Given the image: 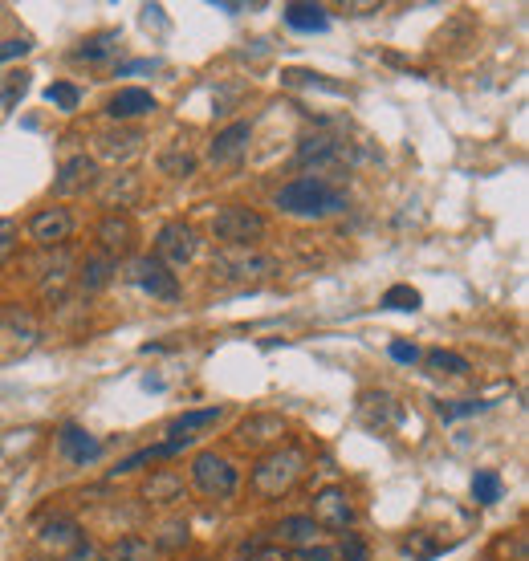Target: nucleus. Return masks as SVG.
I'll use <instances>...</instances> for the list:
<instances>
[{
	"label": "nucleus",
	"mask_w": 529,
	"mask_h": 561,
	"mask_svg": "<svg viewBox=\"0 0 529 561\" xmlns=\"http://www.w3.org/2000/svg\"><path fill=\"white\" fill-rule=\"evenodd\" d=\"M98 253H106V257H127L131 253V244H135V224L127 220V216H119V212H110L102 224H98Z\"/></svg>",
	"instance_id": "obj_15"
},
{
	"label": "nucleus",
	"mask_w": 529,
	"mask_h": 561,
	"mask_svg": "<svg viewBox=\"0 0 529 561\" xmlns=\"http://www.w3.org/2000/svg\"><path fill=\"white\" fill-rule=\"evenodd\" d=\"M159 102H155V94L151 90H139V86H127V90H119L110 102H106V114L114 118V122H131V118H143V114H151Z\"/></svg>",
	"instance_id": "obj_17"
},
{
	"label": "nucleus",
	"mask_w": 529,
	"mask_h": 561,
	"mask_svg": "<svg viewBox=\"0 0 529 561\" xmlns=\"http://www.w3.org/2000/svg\"><path fill=\"white\" fill-rule=\"evenodd\" d=\"M285 86H310V90H326V94H342L338 82H326V74H314V70H285L281 74Z\"/></svg>",
	"instance_id": "obj_33"
},
{
	"label": "nucleus",
	"mask_w": 529,
	"mask_h": 561,
	"mask_svg": "<svg viewBox=\"0 0 529 561\" xmlns=\"http://www.w3.org/2000/svg\"><path fill=\"white\" fill-rule=\"evenodd\" d=\"M192 484L204 496H220V501H224V496L237 492L241 472H237V464L216 456V452H196V460H192Z\"/></svg>",
	"instance_id": "obj_5"
},
{
	"label": "nucleus",
	"mask_w": 529,
	"mask_h": 561,
	"mask_svg": "<svg viewBox=\"0 0 529 561\" xmlns=\"http://www.w3.org/2000/svg\"><path fill=\"white\" fill-rule=\"evenodd\" d=\"M314 525L318 529H330V533H350V525H355V505H350V496L346 488L330 484L314 496Z\"/></svg>",
	"instance_id": "obj_7"
},
{
	"label": "nucleus",
	"mask_w": 529,
	"mask_h": 561,
	"mask_svg": "<svg viewBox=\"0 0 529 561\" xmlns=\"http://www.w3.org/2000/svg\"><path fill=\"white\" fill-rule=\"evenodd\" d=\"M281 435H285V419L273 415V411H257V415H249V419L237 427V444L261 452V448L281 444Z\"/></svg>",
	"instance_id": "obj_11"
},
{
	"label": "nucleus",
	"mask_w": 529,
	"mask_h": 561,
	"mask_svg": "<svg viewBox=\"0 0 529 561\" xmlns=\"http://www.w3.org/2000/svg\"><path fill=\"white\" fill-rule=\"evenodd\" d=\"M359 415H363V423L383 427V423H399L403 407H395V399L387 391H363L359 395Z\"/></svg>",
	"instance_id": "obj_21"
},
{
	"label": "nucleus",
	"mask_w": 529,
	"mask_h": 561,
	"mask_svg": "<svg viewBox=\"0 0 529 561\" xmlns=\"http://www.w3.org/2000/svg\"><path fill=\"white\" fill-rule=\"evenodd\" d=\"M143 143V131H106L98 135V155L102 159H131Z\"/></svg>",
	"instance_id": "obj_26"
},
{
	"label": "nucleus",
	"mask_w": 529,
	"mask_h": 561,
	"mask_svg": "<svg viewBox=\"0 0 529 561\" xmlns=\"http://www.w3.org/2000/svg\"><path fill=\"white\" fill-rule=\"evenodd\" d=\"M98 204L110 208V212H119V208H131L139 200V175L135 171H110V175H98Z\"/></svg>",
	"instance_id": "obj_12"
},
{
	"label": "nucleus",
	"mask_w": 529,
	"mask_h": 561,
	"mask_svg": "<svg viewBox=\"0 0 529 561\" xmlns=\"http://www.w3.org/2000/svg\"><path fill=\"white\" fill-rule=\"evenodd\" d=\"M159 553H167V549H180V545H188V521H180V517H175V521H167L163 529H159V537L151 541Z\"/></svg>",
	"instance_id": "obj_35"
},
{
	"label": "nucleus",
	"mask_w": 529,
	"mask_h": 561,
	"mask_svg": "<svg viewBox=\"0 0 529 561\" xmlns=\"http://www.w3.org/2000/svg\"><path fill=\"white\" fill-rule=\"evenodd\" d=\"M37 541H41L45 549H53V553H70V549L82 545L86 537H82V525H78L74 517H53V521L41 525Z\"/></svg>",
	"instance_id": "obj_19"
},
{
	"label": "nucleus",
	"mask_w": 529,
	"mask_h": 561,
	"mask_svg": "<svg viewBox=\"0 0 529 561\" xmlns=\"http://www.w3.org/2000/svg\"><path fill=\"white\" fill-rule=\"evenodd\" d=\"M224 419V407H200V411H184V415H175L167 423V435L171 440H196L192 431H204V427H216Z\"/></svg>",
	"instance_id": "obj_20"
},
{
	"label": "nucleus",
	"mask_w": 529,
	"mask_h": 561,
	"mask_svg": "<svg viewBox=\"0 0 529 561\" xmlns=\"http://www.w3.org/2000/svg\"><path fill=\"white\" fill-rule=\"evenodd\" d=\"M33 45L25 41V37H13V41H0V66H5V61H13V57H25Z\"/></svg>",
	"instance_id": "obj_41"
},
{
	"label": "nucleus",
	"mask_w": 529,
	"mask_h": 561,
	"mask_svg": "<svg viewBox=\"0 0 529 561\" xmlns=\"http://www.w3.org/2000/svg\"><path fill=\"white\" fill-rule=\"evenodd\" d=\"M13 248H17V224L13 220H0V261L13 257Z\"/></svg>",
	"instance_id": "obj_40"
},
{
	"label": "nucleus",
	"mask_w": 529,
	"mask_h": 561,
	"mask_svg": "<svg viewBox=\"0 0 529 561\" xmlns=\"http://www.w3.org/2000/svg\"><path fill=\"white\" fill-rule=\"evenodd\" d=\"M74 236V212L70 208H41L29 216V240L41 248H66Z\"/></svg>",
	"instance_id": "obj_8"
},
{
	"label": "nucleus",
	"mask_w": 529,
	"mask_h": 561,
	"mask_svg": "<svg viewBox=\"0 0 529 561\" xmlns=\"http://www.w3.org/2000/svg\"><path fill=\"white\" fill-rule=\"evenodd\" d=\"M306 464H310V460H306V452H302L298 444H277V448H269V452L253 464L249 484H253L257 496H265V501H277V496L293 492V484L306 476Z\"/></svg>",
	"instance_id": "obj_2"
},
{
	"label": "nucleus",
	"mask_w": 529,
	"mask_h": 561,
	"mask_svg": "<svg viewBox=\"0 0 529 561\" xmlns=\"http://www.w3.org/2000/svg\"><path fill=\"white\" fill-rule=\"evenodd\" d=\"M184 492H188V488H184V476H180V472L159 468V472H151L147 484H143V501H147V505H180Z\"/></svg>",
	"instance_id": "obj_18"
},
{
	"label": "nucleus",
	"mask_w": 529,
	"mask_h": 561,
	"mask_svg": "<svg viewBox=\"0 0 529 561\" xmlns=\"http://www.w3.org/2000/svg\"><path fill=\"white\" fill-rule=\"evenodd\" d=\"M338 561H371V545L363 541V533H342Z\"/></svg>",
	"instance_id": "obj_36"
},
{
	"label": "nucleus",
	"mask_w": 529,
	"mask_h": 561,
	"mask_svg": "<svg viewBox=\"0 0 529 561\" xmlns=\"http://www.w3.org/2000/svg\"><path fill=\"white\" fill-rule=\"evenodd\" d=\"M131 281H135L143 293L159 297V301H175V297H180V277H175L167 265H159L155 257L131 261Z\"/></svg>",
	"instance_id": "obj_10"
},
{
	"label": "nucleus",
	"mask_w": 529,
	"mask_h": 561,
	"mask_svg": "<svg viewBox=\"0 0 529 561\" xmlns=\"http://www.w3.org/2000/svg\"><path fill=\"white\" fill-rule=\"evenodd\" d=\"M94 183H98V163L90 155H74V159L62 163V171H57L53 196H82V192H90Z\"/></svg>",
	"instance_id": "obj_14"
},
{
	"label": "nucleus",
	"mask_w": 529,
	"mask_h": 561,
	"mask_svg": "<svg viewBox=\"0 0 529 561\" xmlns=\"http://www.w3.org/2000/svg\"><path fill=\"white\" fill-rule=\"evenodd\" d=\"M277 541H285V545H293V549H310V545H318L322 541V529L314 525V517H285L277 529Z\"/></svg>",
	"instance_id": "obj_24"
},
{
	"label": "nucleus",
	"mask_w": 529,
	"mask_h": 561,
	"mask_svg": "<svg viewBox=\"0 0 529 561\" xmlns=\"http://www.w3.org/2000/svg\"><path fill=\"white\" fill-rule=\"evenodd\" d=\"M253 561H289V553L285 549H261Z\"/></svg>",
	"instance_id": "obj_45"
},
{
	"label": "nucleus",
	"mask_w": 529,
	"mask_h": 561,
	"mask_svg": "<svg viewBox=\"0 0 529 561\" xmlns=\"http://www.w3.org/2000/svg\"><path fill=\"white\" fill-rule=\"evenodd\" d=\"M159 171L171 175V179H188L196 171V155H188L184 147H171V151L159 155Z\"/></svg>",
	"instance_id": "obj_30"
},
{
	"label": "nucleus",
	"mask_w": 529,
	"mask_h": 561,
	"mask_svg": "<svg viewBox=\"0 0 529 561\" xmlns=\"http://www.w3.org/2000/svg\"><path fill=\"white\" fill-rule=\"evenodd\" d=\"M473 496H477V505H497L501 496H505L501 472H493V468H481V472L473 476Z\"/></svg>",
	"instance_id": "obj_29"
},
{
	"label": "nucleus",
	"mask_w": 529,
	"mask_h": 561,
	"mask_svg": "<svg viewBox=\"0 0 529 561\" xmlns=\"http://www.w3.org/2000/svg\"><path fill=\"white\" fill-rule=\"evenodd\" d=\"M298 557H302V561H338V553H334V549H326V545H310V549H298Z\"/></svg>",
	"instance_id": "obj_43"
},
{
	"label": "nucleus",
	"mask_w": 529,
	"mask_h": 561,
	"mask_svg": "<svg viewBox=\"0 0 529 561\" xmlns=\"http://www.w3.org/2000/svg\"><path fill=\"white\" fill-rule=\"evenodd\" d=\"M62 561H106V549L102 545H90V541H82V545H74Z\"/></svg>",
	"instance_id": "obj_38"
},
{
	"label": "nucleus",
	"mask_w": 529,
	"mask_h": 561,
	"mask_svg": "<svg viewBox=\"0 0 529 561\" xmlns=\"http://www.w3.org/2000/svg\"><path fill=\"white\" fill-rule=\"evenodd\" d=\"M29 90V74H9V82H5V90H0V102H5L9 110L17 106V98Z\"/></svg>",
	"instance_id": "obj_37"
},
{
	"label": "nucleus",
	"mask_w": 529,
	"mask_h": 561,
	"mask_svg": "<svg viewBox=\"0 0 529 561\" xmlns=\"http://www.w3.org/2000/svg\"><path fill=\"white\" fill-rule=\"evenodd\" d=\"M106 561H159V549L147 537H119L106 549Z\"/></svg>",
	"instance_id": "obj_27"
},
{
	"label": "nucleus",
	"mask_w": 529,
	"mask_h": 561,
	"mask_svg": "<svg viewBox=\"0 0 529 561\" xmlns=\"http://www.w3.org/2000/svg\"><path fill=\"white\" fill-rule=\"evenodd\" d=\"M151 460H155V452H151V448H143V452L127 456L119 468H114V476H131V472H139V468H143V464H151Z\"/></svg>",
	"instance_id": "obj_39"
},
{
	"label": "nucleus",
	"mask_w": 529,
	"mask_h": 561,
	"mask_svg": "<svg viewBox=\"0 0 529 561\" xmlns=\"http://www.w3.org/2000/svg\"><path fill=\"white\" fill-rule=\"evenodd\" d=\"M57 448H62V456L70 464H78V468H86V464H94L102 456V444L94 440L86 427H78V423H66L62 431H57Z\"/></svg>",
	"instance_id": "obj_16"
},
{
	"label": "nucleus",
	"mask_w": 529,
	"mask_h": 561,
	"mask_svg": "<svg viewBox=\"0 0 529 561\" xmlns=\"http://www.w3.org/2000/svg\"><path fill=\"white\" fill-rule=\"evenodd\" d=\"M212 273L220 281H257V277L277 273V261L265 253H253V248H224L212 261Z\"/></svg>",
	"instance_id": "obj_6"
},
{
	"label": "nucleus",
	"mask_w": 529,
	"mask_h": 561,
	"mask_svg": "<svg viewBox=\"0 0 529 561\" xmlns=\"http://www.w3.org/2000/svg\"><path fill=\"white\" fill-rule=\"evenodd\" d=\"M493 403H485V399H460V403H436V415L444 419V423H452V419H468V415H481V411H489Z\"/></svg>",
	"instance_id": "obj_34"
},
{
	"label": "nucleus",
	"mask_w": 529,
	"mask_h": 561,
	"mask_svg": "<svg viewBox=\"0 0 529 561\" xmlns=\"http://www.w3.org/2000/svg\"><path fill=\"white\" fill-rule=\"evenodd\" d=\"M143 70H159V61H131V66L119 70V78H127V74H143Z\"/></svg>",
	"instance_id": "obj_44"
},
{
	"label": "nucleus",
	"mask_w": 529,
	"mask_h": 561,
	"mask_svg": "<svg viewBox=\"0 0 529 561\" xmlns=\"http://www.w3.org/2000/svg\"><path fill=\"white\" fill-rule=\"evenodd\" d=\"M119 45H123V33H119V29L94 33V37H86V41L74 49V61H86V66H102V61H110L114 53H119Z\"/></svg>",
	"instance_id": "obj_22"
},
{
	"label": "nucleus",
	"mask_w": 529,
	"mask_h": 561,
	"mask_svg": "<svg viewBox=\"0 0 529 561\" xmlns=\"http://www.w3.org/2000/svg\"><path fill=\"white\" fill-rule=\"evenodd\" d=\"M273 204L281 216H293V220H330L350 208V196L346 187H338L326 175H298L281 187Z\"/></svg>",
	"instance_id": "obj_1"
},
{
	"label": "nucleus",
	"mask_w": 529,
	"mask_h": 561,
	"mask_svg": "<svg viewBox=\"0 0 529 561\" xmlns=\"http://www.w3.org/2000/svg\"><path fill=\"white\" fill-rule=\"evenodd\" d=\"M281 17L293 33H326L330 29V13L322 5H285Z\"/></svg>",
	"instance_id": "obj_25"
},
{
	"label": "nucleus",
	"mask_w": 529,
	"mask_h": 561,
	"mask_svg": "<svg viewBox=\"0 0 529 561\" xmlns=\"http://www.w3.org/2000/svg\"><path fill=\"white\" fill-rule=\"evenodd\" d=\"M395 362H403V366H411V362H416L420 358V350L416 346H411V342H391V350H387Z\"/></svg>",
	"instance_id": "obj_42"
},
{
	"label": "nucleus",
	"mask_w": 529,
	"mask_h": 561,
	"mask_svg": "<svg viewBox=\"0 0 529 561\" xmlns=\"http://www.w3.org/2000/svg\"><path fill=\"white\" fill-rule=\"evenodd\" d=\"M249 139H253V122H245V118L228 122V127L212 139L208 159H212L216 167H224V163H241V159H245V151H249Z\"/></svg>",
	"instance_id": "obj_13"
},
{
	"label": "nucleus",
	"mask_w": 529,
	"mask_h": 561,
	"mask_svg": "<svg viewBox=\"0 0 529 561\" xmlns=\"http://www.w3.org/2000/svg\"><path fill=\"white\" fill-rule=\"evenodd\" d=\"M212 236L224 248H253L265 236V216L257 208H245V204H228L212 216Z\"/></svg>",
	"instance_id": "obj_3"
},
{
	"label": "nucleus",
	"mask_w": 529,
	"mask_h": 561,
	"mask_svg": "<svg viewBox=\"0 0 529 561\" xmlns=\"http://www.w3.org/2000/svg\"><path fill=\"white\" fill-rule=\"evenodd\" d=\"M420 289H411V285H391L387 293H383V309H403V314H416V309H420Z\"/></svg>",
	"instance_id": "obj_32"
},
{
	"label": "nucleus",
	"mask_w": 529,
	"mask_h": 561,
	"mask_svg": "<svg viewBox=\"0 0 529 561\" xmlns=\"http://www.w3.org/2000/svg\"><path fill=\"white\" fill-rule=\"evenodd\" d=\"M114 273H119V261L106 257V253H90V257L82 261V269H78V285H82L86 293H98V289H106V285L114 281Z\"/></svg>",
	"instance_id": "obj_23"
},
{
	"label": "nucleus",
	"mask_w": 529,
	"mask_h": 561,
	"mask_svg": "<svg viewBox=\"0 0 529 561\" xmlns=\"http://www.w3.org/2000/svg\"><path fill=\"white\" fill-rule=\"evenodd\" d=\"M192 561H212V557H192Z\"/></svg>",
	"instance_id": "obj_46"
},
{
	"label": "nucleus",
	"mask_w": 529,
	"mask_h": 561,
	"mask_svg": "<svg viewBox=\"0 0 529 561\" xmlns=\"http://www.w3.org/2000/svg\"><path fill=\"white\" fill-rule=\"evenodd\" d=\"M45 102L57 106V110H66V114H74L82 106V90L74 82H53V86H45Z\"/></svg>",
	"instance_id": "obj_31"
},
{
	"label": "nucleus",
	"mask_w": 529,
	"mask_h": 561,
	"mask_svg": "<svg viewBox=\"0 0 529 561\" xmlns=\"http://www.w3.org/2000/svg\"><path fill=\"white\" fill-rule=\"evenodd\" d=\"M196 253H200V236H196L192 224H184V220H167V224L159 228V236H155V261H159V265H167V269H184V265L196 261Z\"/></svg>",
	"instance_id": "obj_4"
},
{
	"label": "nucleus",
	"mask_w": 529,
	"mask_h": 561,
	"mask_svg": "<svg viewBox=\"0 0 529 561\" xmlns=\"http://www.w3.org/2000/svg\"><path fill=\"white\" fill-rule=\"evenodd\" d=\"M293 163H298V167H314V175L318 171H334V167L346 163V143L334 139V135H306L298 143V155H293Z\"/></svg>",
	"instance_id": "obj_9"
},
{
	"label": "nucleus",
	"mask_w": 529,
	"mask_h": 561,
	"mask_svg": "<svg viewBox=\"0 0 529 561\" xmlns=\"http://www.w3.org/2000/svg\"><path fill=\"white\" fill-rule=\"evenodd\" d=\"M424 362H428L432 374H440V379H444V374H448V379H464V374L473 370V366H468V358L456 354V350H428Z\"/></svg>",
	"instance_id": "obj_28"
}]
</instances>
